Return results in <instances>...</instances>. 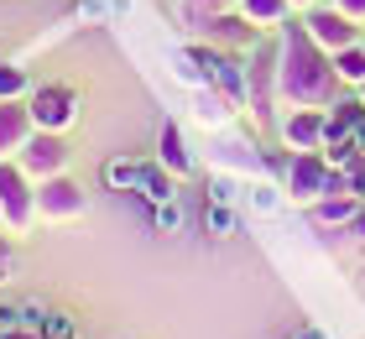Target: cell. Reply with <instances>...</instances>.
I'll use <instances>...</instances> for the list:
<instances>
[{
    "mask_svg": "<svg viewBox=\"0 0 365 339\" xmlns=\"http://www.w3.org/2000/svg\"><path fill=\"white\" fill-rule=\"evenodd\" d=\"M105 178H110V188H136L146 173H141V167H130V162H110V167H105Z\"/></svg>",
    "mask_w": 365,
    "mask_h": 339,
    "instance_id": "1",
    "label": "cell"
},
{
    "mask_svg": "<svg viewBox=\"0 0 365 339\" xmlns=\"http://www.w3.org/2000/svg\"><path fill=\"white\" fill-rule=\"evenodd\" d=\"M141 188H146V198H152V203H173V183L162 178V173H146Z\"/></svg>",
    "mask_w": 365,
    "mask_h": 339,
    "instance_id": "2",
    "label": "cell"
},
{
    "mask_svg": "<svg viewBox=\"0 0 365 339\" xmlns=\"http://www.w3.org/2000/svg\"><path fill=\"white\" fill-rule=\"evenodd\" d=\"M42 339H73V318H68V313H47Z\"/></svg>",
    "mask_w": 365,
    "mask_h": 339,
    "instance_id": "3",
    "label": "cell"
},
{
    "mask_svg": "<svg viewBox=\"0 0 365 339\" xmlns=\"http://www.w3.org/2000/svg\"><path fill=\"white\" fill-rule=\"evenodd\" d=\"M204 225H209L214 235H230V225H235V219H230V209H225V203H214V209L204 214Z\"/></svg>",
    "mask_w": 365,
    "mask_h": 339,
    "instance_id": "4",
    "label": "cell"
},
{
    "mask_svg": "<svg viewBox=\"0 0 365 339\" xmlns=\"http://www.w3.org/2000/svg\"><path fill=\"white\" fill-rule=\"evenodd\" d=\"M178 225H182V209H178V203H157V230L168 235V230H178Z\"/></svg>",
    "mask_w": 365,
    "mask_h": 339,
    "instance_id": "5",
    "label": "cell"
},
{
    "mask_svg": "<svg viewBox=\"0 0 365 339\" xmlns=\"http://www.w3.org/2000/svg\"><path fill=\"white\" fill-rule=\"evenodd\" d=\"M21 324H26V329H37V334H42V324H47V313L37 308V303H26V308H21Z\"/></svg>",
    "mask_w": 365,
    "mask_h": 339,
    "instance_id": "6",
    "label": "cell"
},
{
    "mask_svg": "<svg viewBox=\"0 0 365 339\" xmlns=\"http://www.w3.org/2000/svg\"><path fill=\"white\" fill-rule=\"evenodd\" d=\"M16 324H21V313H16V308H0V329H16Z\"/></svg>",
    "mask_w": 365,
    "mask_h": 339,
    "instance_id": "7",
    "label": "cell"
}]
</instances>
